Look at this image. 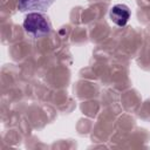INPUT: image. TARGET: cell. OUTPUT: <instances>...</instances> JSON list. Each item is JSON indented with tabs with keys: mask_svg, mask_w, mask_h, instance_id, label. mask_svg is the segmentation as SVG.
Here are the masks:
<instances>
[{
	"mask_svg": "<svg viewBox=\"0 0 150 150\" xmlns=\"http://www.w3.org/2000/svg\"><path fill=\"white\" fill-rule=\"evenodd\" d=\"M23 28L27 33L32 34L35 38L45 35L50 30V26L46 20V18L40 13H35V12L29 13L26 16L23 21Z\"/></svg>",
	"mask_w": 150,
	"mask_h": 150,
	"instance_id": "6da1fadb",
	"label": "cell"
},
{
	"mask_svg": "<svg viewBox=\"0 0 150 150\" xmlns=\"http://www.w3.org/2000/svg\"><path fill=\"white\" fill-rule=\"evenodd\" d=\"M110 19L114 23H116L120 27H123L127 25L129 18H130V11L128 8V6L118 4L115 5L111 9H110Z\"/></svg>",
	"mask_w": 150,
	"mask_h": 150,
	"instance_id": "7a4b0ae2",
	"label": "cell"
},
{
	"mask_svg": "<svg viewBox=\"0 0 150 150\" xmlns=\"http://www.w3.org/2000/svg\"><path fill=\"white\" fill-rule=\"evenodd\" d=\"M55 0H19L20 11H47Z\"/></svg>",
	"mask_w": 150,
	"mask_h": 150,
	"instance_id": "3957f363",
	"label": "cell"
}]
</instances>
